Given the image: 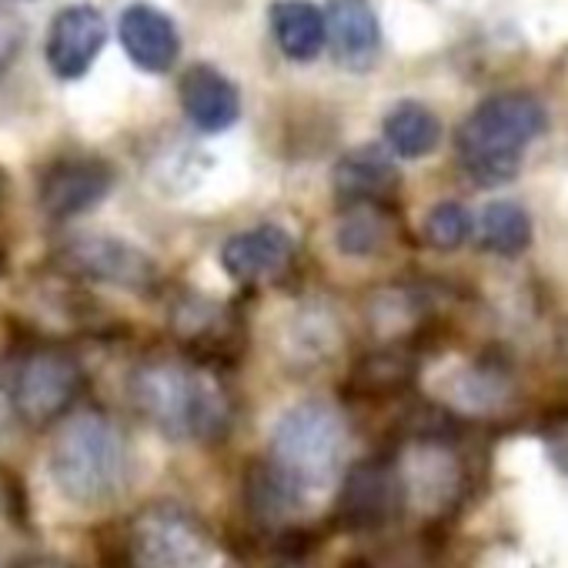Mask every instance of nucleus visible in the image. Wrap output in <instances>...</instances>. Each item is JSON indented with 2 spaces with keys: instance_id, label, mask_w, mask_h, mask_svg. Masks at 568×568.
Masks as SVG:
<instances>
[{
  "instance_id": "f257e3e1",
  "label": "nucleus",
  "mask_w": 568,
  "mask_h": 568,
  "mask_svg": "<svg viewBox=\"0 0 568 568\" xmlns=\"http://www.w3.org/2000/svg\"><path fill=\"white\" fill-rule=\"evenodd\" d=\"M348 455L345 415L328 402H298L284 412L267 442V475L277 481L295 511L308 508L315 495L332 488Z\"/></svg>"
},
{
  "instance_id": "f03ea898",
  "label": "nucleus",
  "mask_w": 568,
  "mask_h": 568,
  "mask_svg": "<svg viewBox=\"0 0 568 568\" xmlns=\"http://www.w3.org/2000/svg\"><path fill=\"white\" fill-rule=\"evenodd\" d=\"M131 405L174 442H214L227 432L231 408L217 382L204 372L154 358L131 372L128 382Z\"/></svg>"
},
{
  "instance_id": "7ed1b4c3",
  "label": "nucleus",
  "mask_w": 568,
  "mask_h": 568,
  "mask_svg": "<svg viewBox=\"0 0 568 568\" xmlns=\"http://www.w3.org/2000/svg\"><path fill=\"white\" fill-rule=\"evenodd\" d=\"M54 488L78 508L114 501L128 478V448L118 425L98 412L68 418L48 455Z\"/></svg>"
},
{
  "instance_id": "20e7f679",
  "label": "nucleus",
  "mask_w": 568,
  "mask_h": 568,
  "mask_svg": "<svg viewBox=\"0 0 568 568\" xmlns=\"http://www.w3.org/2000/svg\"><path fill=\"white\" fill-rule=\"evenodd\" d=\"M548 124L545 108L521 91L495 94L481 101L458 128L455 148L462 158V168L481 184H501L518 174L521 151L541 138Z\"/></svg>"
},
{
  "instance_id": "39448f33",
  "label": "nucleus",
  "mask_w": 568,
  "mask_h": 568,
  "mask_svg": "<svg viewBox=\"0 0 568 568\" xmlns=\"http://www.w3.org/2000/svg\"><path fill=\"white\" fill-rule=\"evenodd\" d=\"M131 558L138 568H211L217 551L207 528L178 505H151L134 518Z\"/></svg>"
},
{
  "instance_id": "423d86ee",
  "label": "nucleus",
  "mask_w": 568,
  "mask_h": 568,
  "mask_svg": "<svg viewBox=\"0 0 568 568\" xmlns=\"http://www.w3.org/2000/svg\"><path fill=\"white\" fill-rule=\"evenodd\" d=\"M58 261L84 281L121 292H151L158 284L154 257L114 234H78L58 251Z\"/></svg>"
},
{
  "instance_id": "0eeeda50",
  "label": "nucleus",
  "mask_w": 568,
  "mask_h": 568,
  "mask_svg": "<svg viewBox=\"0 0 568 568\" xmlns=\"http://www.w3.org/2000/svg\"><path fill=\"white\" fill-rule=\"evenodd\" d=\"M81 392V365L58 348L31 352L11 385L14 412L31 425H51L61 418Z\"/></svg>"
},
{
  "instance_id": "6e6552de",
  "label": "nucleus",
  "mask_w": 568,
  "mask_h": 568,
  "mask_svg": "<svg viewBox=\"0 0 568 568\" xmlns=\"http://www.w3.org/2000/svg\"><path fill=\"white\" fill-rule=\"evenodd\" d=\"M114 191V171L101 158H58L44 174L38 187L41 211L51 221H71L91 207H98Z\"/></svg>"
},
{
  "instance_id": "1a4fd4ad",
  "label": "nucleus",
  "mask_w": 568,
  "mask_h": 568,
  "mask_svg": "<svg viewBox=\"0 0 568 568\" xmlns=\"http://www.w3.org/2000/svg\"><path fill=\"white\" fill-rule=\"evenodd\" d=\"M108 44V21L91 4H71L54 14L48 31V68L58 81H81Z\"/></svg>"
},
{
  "instance_id": "9d476101",
  "label": "nucleus",
  "mask_w": 568,
  "mask_h": 568,
  "mask_svg": "<svg viewBox=\"0 0 568 568\" xmlns=\"http://www.w3.org/2000/svg\"><path fill=\"white\" fill-rule=\"evenodd\" d=\"M405 501V481L398 471L385 462H362L348 471L342 498H338V518L352 531H372L388 525Z\"/></svg>"
},
{
  "instance_id": "9b49d317",
  "label": "nucleus",
  "mask_w": 568,
  "mask_h": 568,
  "mask_svg": "<svg viewBox=\"0 0 568 568\" xmlns=\"http://www.w3.org/2000/svg\"><path fill=\"white\" fill-rule=\"evenodd\" d=\"M295 257V237L277 224H257L231 234L221 244V267L237 284H254L288 271Z\"/></svg>"
},
{
  "instance_id": "f8f14e48",
  "label": "nucleus",
  "mask_w": 568,
  "mask_h": 568,
  "mask_svg": "<svg viewBox=\"0 0 568 568\" xmlns=\"http://www.w3.org/2000/svg\"><path fill=\"white\" fill-rule=\"evenodd\" d=\"M325 41H332V54L345 71H372L382 54V28L375 8L368 0H328Z\"/></svg>"
},
{
  "instance_id": "ddd939ff",
  "label": "nucleus",
  "mask_w": 568,
  "mask_h": 568,
  "mask_svg": "<svg viewBox=\"0 0 568 568\" xmlns=\"http://www.w3.org/2000/svg\"><path fill=\"white\" fill-rule=\"evenodd\" d=\"M118 38L131 64L148 74H168L181 58V34L154 4H131L118 21Z\"/></svg>"
},
{
  "instance_id": "4468645a",
  "label": "nucleus",
  "mask_w": 568,
  "mask_h": 568,
  "mask_svg": "<svg viewBox=\"0 0 568 568\" xmlns=\"http://www.w3.org/2000/svg\"><path fill=\"white\" fill-rule=\"evenodd\" d=\"M178 94H181L184 118L204 134H221V131L234 128L241 118V94H237L234 81L211 64L187 68Z\"/></svg>"
},
{
  "instance_id": "2eb2a0df",
  "label": "nucleus",
  "mask_w": 568,
  "mask_h": 568,
  "mask_svg": "<svg viewBox=\"0 0 568 568\" xmlns=\"http://www.w3.org/2000/svg\"><path fill=\"white\" fill-rule=\"evenodd\" d=\"M332 181L345 204H385L398 191V168L382 148L365 144L335 164Z\"/></svg>"
},
{
  "instance_id": "dca6fc26",
  "label": "nucleus",
  "mask_w": 568,
  "mask_h": 568,
  "mask_svg": "<svg viewBox=\"0 0 568 568\" xmlns=\"http://www.w3.org/2000/svg\"><path fill=\"white\" fill-rule=\"evenodd\" d=\"M271 34L281 48V54L308 64L325 48V14L312 4V0H274L267 8Z\"/></svg>"
},
{
  "instance_id": "f3484780",
  "label": "nucleus",
  "mask_w": 568,
  "mask_h": 568,
  "mask_svg": "<svg viewBox=\"0 0 568 568\" xmlns=\"http://www.w3.org/2000/svg\"><path fill=\"white\" fill-rule=\"evenodd\" d=\"M382 131H385L388 148H392L398 158H405V161H418V158L432 154V151L438 148V141H442V124H438V118H435L425 104H418V101H402V104H395V108L385 114Z\"/></svg>"
},
{
  "instance_id": "a211bd4d",
  "label": "nucleus",
  "mask_w": 568,
  "mask_h": 568,
  "mask_svg": "<svg viewBox=\"0 0 568 568\" xmlns=\"http://www.w3.org/2000/svg\"><path fill=\"white\" fill-rule=\"evenodd\" d=\"M338 318L328 315L322 305H308L302 308L292 322L288 332H284V352L292 355L295 365H318L328 362L338 352Z\"/></svg>"
},
{
  "instance_id": "6ab92c4d",
  "label": "nucleus",
  "mask_w": 568,
  "mask_h": 568,
  "mask_svg": "<svg viewBox=\"0 0 568 568\" xmlns=\"http://www.w3.org/2000/svg\"><path fill=\"white\" fill-rule=\"evenodd\" d=\"M392 227L378 204H348L345 217L335 227V244L345 257H368L385 247Z\"/></svg>"
},
{
  "instance_id": "aec40b11",
  "label": "nucleus",
  "mask_w": 568,
  "mask_h": 568,
  "mask_svg": "<svg viewBox=\"0 0 568 568\" xmlns=\"http://www.w3.org/2000/svg\"><path fill=\"white\" fill-rule=\"evenodd\" d=\"M478 234H481L485 251H491V254H518L531 241V221H528L525 207H518L515 201H495V204L485 207Z\"/></svg>"
},
{
  "instance_id": "412c9836",
  "label": "nucleus",
  "mask_w": 568,
  "mask_h": 568,
  "mask_svg": "<svg viewBox=\"0 0 568 568\" xmlns=\"http://www.w3.org/2000/svg\"><path fill=\"white\" fill-rule=\"evenodd\" d=\"M471 234V217L458 201H442L428 211L425 217V237L438 251H455L468 241Z\"/></svg>"
},
{
  "instance_id": "4be33fe9",
  "label": "nucleus",
  "mask_w": 568,
  "mask_h": 568,
  "mask_svg": "<svg viewBox=\"0 0 568 568\" xmlns=\"http://www.w3.org/2000/svg\"><path fill=\"white\" fill-rule=\"evenodd\" d=\"M28 41V24L18 11H11L8 4H0V81L8 78V71L14 68V61L21 58Z\"/></svg>"
},
{
  "instance_id": "5701e85b",
  "label": "nucleus",
  "mask_w": 568,
  "mask_h": 568,
  "mask_svg": "<svg viewBox=\"0 0 568 568\" xmlns=\"http://www.w3.org/2000/svg\"><path fill=\"white\" fill-rule=\"evenodd\" d=\"M345 568H372L365 558H352V561H345Z\"/></svg>"
},
{
  "instance_id": "b1692460",
  "label": "nucleus",
  "mask_w": 568,
  "mask_h": 568,
  "mask_svg": "<svg viewBox=\"0 0 568 568\" xmlns=\"http://www.w3.org/2000/svg\"><path fill=\"white\" fill-rule=\"evenodd\" d=\"M8 395H0V422H4L8 418V402H4Z\"/></svg>"
},
{
  "instance_id": "393cba45",
  "label": "nucleus",
  "mask_w": 568,
  "mask_h": 568,
  "mask_svg": "<svg viewBox=\"0 0 568 568\" xmlns=\"http://www.w3.org/2000/svg\"><path fill=\"white\" fill-rule=\"evenodd\" d=\"M121 568H138V561L131 558V561H128V565H121Z\"/></svg>"
}]
</instances>
